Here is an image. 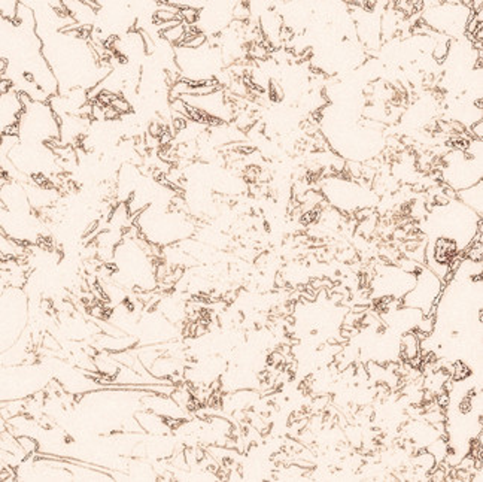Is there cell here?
<instances>
[{"label": "cell", "mask_w": 483, "mask_h": 482, "mask_svg": "<svg viewBox=\"0 0 483 482\" xmlns=\"http://www.w3.org/2000/svg\"><path fill=\"white\" fill-rule=\"evenodd\" d=\"M18 3L20 2H3L2 0V18L8 20V21H14L17 20V14H18Z\"/></svg>", "instance_id": "cell-6"}, {"label": "cell", "mask_w": 483, "mask_h": 482, "mask_svg": "<svg viewBox=\"0 0 483 482\" xmlns=\"http://www.w3.org/2000/svg\"><path fill=\"white\" fill-rule=\"evenodd\" d=\"M179 17L183 21V24H193L199 18V11L191 6H182L179 9Z\"/></svg>", "instance_id": "cell-7"}, {"label": "cell", "mask_w": 483, "mask_h": 482, "mask_svg": "<svg viewBox=\"0 0 483 482\" xmlns=\"http://www.w3.org/2000/svg\"><path fill=\"white\" fill-rule=\"evenodd\" d=\"M110 106L115 107L120 114H128L130 110H131V105H130V102L126 100V99H121V97H117V99L112 102V105H110Z\"/></svg>", "instance_id": "cell-9"}, {"label": "cell", "mask_w": 483, "mask_h": 482, "mask_svg": "<svg viewBox=\"0 0 483 482\" xmlns=\"http://www.w3.org/2000/svg\"><path fill=\"white\" fill-rule=\"evenodd\" d=\"M401 351L406 358L412 360L419 354V338L415 333H406L404 338L401 339Z\"/></svg>", "instance_id": "cell-3"}, {"label": "cell", "mask_w": 483, "mask_h": 482, "mask_svg": "<svg viewBox=\"0 0 483 482\" xmlns=\"http://www.w3.org/2000/svg\"><path fill=\"white\" fill-rule=\"evenodd\" d=\"M18 443H20V447L23 448V451L27 454V455H33L39 451V443L36 442L31 436H18Z\"/></svg>", "instance_id": "cell-5"}, {"label": "cell", "mask_w": 483, "mask_h": 482, "mask_svg": "<svg viewBox=\"0 0 483 482\" xmlns=\"http://www.w3.org/2000/svg\"><path fill=\"white\" fill-rule=\"evenodd\" d=\"M231 14H233V18H234L236 21H242V23H245V21L251 17L249 5H248V3H240V2H239V3L234 5Z\"/></svg>", "instance_id": "cell-8"}, {"label": "cell", "mask_w": 483, "mask_h": 482, "mask_svg": "<svg viewBox=\"0 0 483 482\" xmlns=\"http://www.w3.org/2000/svg\"><path fill=\"white\" fill-rule=\"evenodd\" d=\"M419 269L421 275L418 276L415 287L404 295V306L419 309L425 317H428L432 309V303H437V297L443 285L432 270L422 266Z\"/></svg>", "instance_id": "cell-1"}, {"label": "cell", "mask_w": 483, "mask_h": 482, "mask_svg": "<svg viewBox=\"0 0 483 482\" xmlns=\"http://www.w3.org/2000/svg\"><path fill=\"white\" fill-rule=\"evenodd\" d=\"M471 133L474 134L476 139H480L482 140V137H483V121L482 120H477L476 123H473Z\"/></svg>", "instance_id": "cell-10"}, {"label": "cell", "mask_w": 483, "mask_h": 482, "mask_svg": "<svg viewBox=\"0 0 483 482\" xmlns=\"http://www.w3.org/2000/svg\"><path fill=\"white\" fill-rule=\"evenodd\" d=\"M458 197L464 202L467 208L474 209L476 214L482 216V181L471 185L468 188L459 190Z\"/></svg>", "instance_id": "cell-2"}, {"label": "cell", "mask_w": 483, "mask_h": 482, "mask_svg": "<svg viewBox=\"0 0 483 482\" xmlns=\"http://www.w3.org/2000/svg\"><path fill=\"white\" fill-rule=\"evenodd\" d=\"M161 36H163L164 39H167L169 42H172V44L182 45L183 38H185V26L180 24V26H178V27H173V28L164 30V31H161Z\"/></svg>", "instance_id": "cell-4"}]
</instances>
